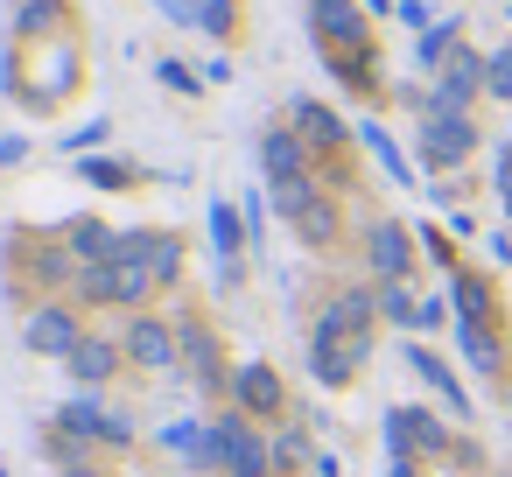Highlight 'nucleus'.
<instances>
[{"label": "nucleus", "instance_id": "obj_1", "mask_svg": "<svg viewBox=\"0 0 512 477\" xmlns=\"http://www.w3.org/2000/svg\"><path fill=\"white\" fill-rule=\"evenodd\" d=\"M176 274V239L169 232H120V253L106 267H85V295L92 302H141L148 281Z\"/></svg>", "mask_w": 512, "mask_h": 477}, {"label": "nucleus", "instance_id": "obj_2", "mask_svg": "<svg viewBox=\"0 0 512 477\" xmlns=\"http://www.w3.org/2000/svg\"><path fill=\"white\" fill-rule=\"evenodd\" d=\"M372 295L365 288H351V295H337L330 309H323V323H316V379L323 386H344L358 365H365V351H372Z\"/></svg>", "mask_w": 512, "mask_h": 477}, {"label": "nucleus", "instance_id": "obj_3", "mask_svg": "<svg viewBox=\"0 0 512 477\" xmlns=\"http://www.w3.org/2000/svg\"><path fill=\"white\" fill-rule=\"evenodd\" d=\"M309 29L323 43V64L330 78H344L351 92L372 85V36H365V15H358V0H309Z\"/></svg>", "mask_w": 512, "mask_h": 477}, {"label": "nucleus", "instance_id": "obj_4", "mask_svg": "<svg viewBox=\"0 0 512 477\" xmlns=\"http://www.w3.org/2000/svg\"><path fill=\"white\" fill-rule=\"evenodd\" d=\"M197 463H225L232 477H267V442H260V428H246L239 414H225L218 428H204V456Z\"/></svg>", "mask_w": 512, "mask_h": 477}, {"label": "nucleus", "instance_id": "obj_5", "mask_svg": "<svg viewBox=\"0 0 512 477\" xmlns=\"http://www.w3.org/2000/svg\"><path fill=\"white\" fill-rule=\"evenodd\" d=\"M470 148H477V127H470L463 113H428V134H421V155H428V169H456Z\"/></svg>", "mask_w": 512, "mask_h": 477}, {"label": "nucleus", "instance_id": "obj_6", "mask_svg": "<svg viewBox=\"0 0 512 477\" xmlns=\"http://www.w3.org/2000/svg\"><path fill=\"white\" fill-rule=\"evenodd\" d=\"M477 85H484V57H470V50H456V57L442 64V85H435V99H428V113H463V106L477 99Z\"/></svg>", "mask_w": 512, "mask_h": 477}, {"label": "nucleus", "instance_id": "obj_7", "mask_svg": "<svg viewBox=\"0 0 512 477\" xmlns=\"http://www.w3.org/2000/svg\"><path fill=\"white\" fill-rule=\"evenodd\" d=\"M260 176H267V190L302 183V176H309V141H302V134H274V127H267V141H260Z\"/></svg>", "mask_w": 512, "mask_h": 477}, {"label": "nucleus", "instance_id": "obj_8", "mask_svg": "<svg viewBox=\"0 0 512 477\" xmlns=\"http://www.w3.org/2000/svg\"><path fill=\"white\" fill-rule=\"evenodd\" d=\"M127 351H134V358H141L148 372H176V351H183V344H176V330H169V323L141 316V323L127 330Z\"/></svg>", "mask_w": 512, "mask_h": 477}, {"label": "nucleus", "instance_id": "obj_9", "mask_svg": "<svg viewBox=\"0 0 512 477\" xmlns=\"http://www.w3.org/2000/svg\"><path fill=\"white\" fill-rule=\"evenodd\" d=\"M29 351L71 358V351H78V323H71L64 309H36V316H29Z\"/></svg>", "mask_w": 512, "mask_h": 477}, {"label": "nucleus", "instance_id": "obj_10", "mask_svg": "<svg viewBox=\"0 0 512 477\" xmlns=\"http://www.w3.org/2000/svg\"><path fill=\"white\" fill-rule=\"evenodd\" d=\"M295 134L309 148H344V120L323 106V99H295Z\"/></svg>", "mask_w": 512, "mask_h": 477}, {"label": "nucleus", "instance_id": "obj_11", "mask_svg": "<svg viewBox=\"0 0 512 477\" xmlns=\"http://www.w3.org/2000/svg\"><path fill=\"white\" fill-rule=\"evenodd\" d=\"M372 267H379V281H400V274L414 267L407 225H372Z\"/></svg>", "mask_w": 512, "mask_h": 477}, {"label": "nucleus", "instance_id": "obj_12", "mask_svg": "<svg viewBox=\"0 0 512 477\" xmlns=\"http://www.w3.org/2000/svg\"><path fill=\"white\" fill-rule=\"evenodd\" d=\"M64 428L85 435V442H127V421L106 414V407H92V400H71V407H64Z\"/></svg>", "mask_w": 512, "mask_h": 477}, {"label": "nucleus", "instance_id": "obj_13", "mask_svg": "<svg viewBox=\"0 0 512 477\" xmlns=\"http://www.w3.org/2000/svg\"><path fill=\"white\" fill-rule=\"evenodd\" d=\"M64 365H71V379H78V386H99V379L120 365V351H113L106 337H78V351H71Z\"/></svg>", "mask_w": 512, "mask_h": 477}, {"label": "nucleus", "instance_id": "obj_14", "mask_svg": "<svg viewBox=\"0 0 512 477\" xmlns=\"http://www.w3.org/2000/svg\"><path fill=\"white\" fill-rule=\"evenodd\" d=\"M407 365H414V372H421V379H428V386H435V393H442V400H449V414H456V421H463V414H470V393H463V386H456V372H449V365H442V358H435V351H407Z\"/></svg>", "mask_w": 512, "mask_h": 477}, {"label": "nucleus", "instance_id": "obj_15", "mask_svg": "<svg viewBox=\"0 0 512 477\" xmlns=\"http://www.w3.org/2000/svg\"><path fill=\"white\" fill-rule=\"evenodd\" d=\"M183 365H190V379H197V386H211V393H218V379H225V372H218V351H211V330H204V323H190V330H183Z\"/></svg>", "mask_w": 512, "mask_h": 477}, {"label": "nucleus", "instance_id": "obj_16", "mask_svg": "<svg viewBox=\"0 0 512 477\" xmlns=\"http://www.w3.org/2000/svg\"><path fill=\"white\" fill-rule=\"evenodd\" d=\"M232 386H239V407H246V414H274V407H281V379H274L267 365H246Z\"/></svg>", "mask_w": 512, "mask_h": 477}, {"label": "nucleus", "instance_id": "obj_17", "mask_svg": "<svg viewBox=\"0 0 512 477\" xmlns=\"http://www.w3.org/2000/svg\"><path fill=\"white\" fill-rule=\"evenodd\" d=\"M71 253H78V260H99V267H106V260L120 253V232H106L99 218H78V225H71Z\"/></svg>", "mask_w": 512, "mask_h": 477}, {"label": "nucleus", "instance_id": "obj_18", "mask_svg": "<svg viewBox=\"0 0 512 477\" xmlns=\"http://www.w3.org/2000/svg\"><path fill=\"white\" fill-rule=\"evenodd\" d=\"M456 36H463V22H456V15H442V22L421 36V64H428V71H442V64L456 57Z\"/></svg>", "mask_w": 512, "mask_h": 477}, {"label": "nucleus", "instance_id": "obj_19", "mask_svg": "<svg viewBox=\"0 0 512 477\" xmlns=\"http://www.w3.org/2000/svg\"><path fill=\"white\" fill-rule=\"evenodd\" d=\"M358 141L372 148V162H379V169H386L393 183H414V169H407V155H400V148L386 141V127H358Z\"/></svg>", "mask_w": 512, "mask_h": 477}, {"label": "nucleus", "instance_id": "obj_20", "mask_svg": "<svg viewBox=\"0 0 512 477\" xmlns=\"http://www.w3.org/2000/svg\"><path fill=\"white\" fill-rule=\"evenodd\" d=\"M449 309H456V323H484V309H491V288H484L477 274H456V295H449Z\"/></svg>", "mask_w": 512, "mask_h": 477}, {"label": "nucleus", "instance_id": "obj_21", "mask_svg": "<svg viewBox=\"0 0 512 477\" xmlns=\"http://www.w3.org/2000/svg\"><path fill=\"white\" fill-rule=\"evenodd\" d=\"M239 239H246L239 211L232 204H211V246H218V260H239Z\"/></svg>", "mask_w": 512, "mask_h": 477}, {"label": "nucleus", "instance_id": "obj_22", "mask_svg": "<svg viewBox=\"0 0 512 477\" xmlns=\"http://www.w3.org/2000/svg\"><path fill=\"white\" fill-rule=\"evenodd\" d=\"M400 421H407V435H414V449H442V442H449V428H442L435 414H421V407H400Z\"/></svg>", "mask_w": 512, "mask_h": 477}, {"label": "nucleus", "instance_id": "obj_23", "mask_svg": "<svg viewBox=\"0 0 512 477\" xmlns=\"http://www.w3.org/2000/svg\"><path fill=\"white\" fill-rule=\"evenodd\" d=\"M379 309H386V323H407V330L421 323V302H414V295H407L400 281H386V295H379Z\"/></svg>", "mask_w": 512, "mask_h": 477}, {"label": "nucleus", "instance_id": "obj_24", "mask_svg": "<svg viewBox=\"0 0 512 477\" xmlns=\"http://www.w3.org/2000/svg\"><path fill=\"white\" fill-rule=\"evenodd\" d=\"M456 330H463V351H470V365H477V372H498V351H491L484 323H456Z\"/></svg>", "mask_w": 512, "mask_h": 477}, {"label": "nucleus", "instance_id": "obj_25", "mask_svg": "<svg viewBox=\"0 0 512 477\" xmlns=\"http://www.w3.org/2000/svg\"><path fill=\"white\" fill-rule=\"evenodd\" d=\"M155 78H162L169 92H183V99H197V85H204V78H197L190 64H176V57H162V64H155Z\"/></svg>", "mask_w": 512, "mask_h": 477}, {"label": "nucleus", "instance_id": "obj_26", "mask_svg": "<svg viewBox=\"0 0 512 477\" xmlns=\"http://www.w3.org/2000/svg\"><path fill=\"white\" fill-rule=\"evenodd\" d=\"M57 15H64L57 0H22V15H15V29H22V36H36V29H50Z\"/></svg>", "mask_w": 512, "mask_h": 477}, {"label": "nucleus", "instance_id": "obj_27", "mask_svg": "<svg viewBox=\"0 0 512 477\" xmlns=\"http://www.w3.org/2000/svg\"><path fill=\"white\" fill-rule=\"evenodd\" d=\"M484 85H491L498 99H512V50H498V57L484 64Z\"/></svg>", "mask_w": 512, "mask_h": 477}, {"label": "nucleus", "instance_id": "obj_28", "mask_svg": "<svg viewBox=\"0 0 512 477\" xmlns=\"http://www.w3.org/2000/svg\"><path fill=\"white\" fill-rule=\"evenodd\" d=\"M134 169L127 162H99V155H85V183H127Z\"/></svg>", "mask_w": 512, "mask_h": 477}, {"label": "nucleus", "instance_id": "obj_29", "mask_svg": "<svg viewBox=\"0 0 512 477\" xmlns=\"http://www.w3.org/2000/svg\"><path fill=\"white\" fill-rule=\"evenodd\" d=\"M155 8H162L169 22H183V29H197V22H204V0H155Z\"/></svg>", "mask_w": 512, "mask_h": 477}, {"label": "nucleus", "instance_id": "obj_30", "mask_svg": "<svg viewBox=\"0 0 512 477\" xmlns=\"http://www.w3.org/2000/svg\"><path fill=\"white\" fill-rule=\"evenodd\" d=\"M197 29L225 36V29H232V0H204V22H197Z\"/></svg>", "mask_w": 512, "mask_h": 477}, {"label": "nucleus", "instance_id": "obj_31", "mask_svg": "<svg viewBox=\"0 0 512 477\" xmlns=\"http://www.w3.org/2000/svg\"><path fill=\"white\" fill-rule=\"evenodd\" d=\"M99 141H106V120H85V127L64 141V148H71V155H85V148H99Z\"/></svg>", "mask_w": 512, "mask_h": 477}, {"label": "nucleus", "instance_id": "obj_32", "mask_svg": "<svg viewBox=\"0 0 512 477\" xmlns=\"http://www.w3.org/2000/svg\"><path fill=\"white\" fill-rule=\"evenodd\" d=\"M22 155H29V141H22V134H8V141H0V169H15Z\"/></svg>", "mask_w": 512, "mask_h": 477}, {"label": "nucleus", "instance_id": "obj_33", "mask_svg": "<svg viewBox=\"0 0 512 477\" xmlns=\"http://www.w3.org/2000/svg\"><path fill=\"white\" fill-rule=\"evenodd\" d=\"M365 8H372V15H386V8H400V0H365Z\"/></svg>", "mask_w": 512, "mask_h": 477}, {"label": "nucleus", "instance_id": "obj_34", "mask_svg": "<svg viewBox=\"0 0 512 477\" xmlns=\"http://www.w3.org/2000/svg\"><path fill=\"white\" fill-rule=\"evenodd\" d=\"M393 477H414V463H393Z\"/></svg>", "mask_w": 512, "mask_h": 477}, {"label": "nucleus", "instance_id": "obj_35", "mask_svg": "<svg viewBox=\"0 0 512 477\" xmlns=\"http://www.w3.org/2000/svg\"><path fill=\"white\" fill-rule=\"evenodd\" d=\"M64 477H99V470H78V463H71V470H64Z\"/></svg>", "mask_w": 512, "mask_h": 477}]
</instances>
